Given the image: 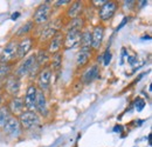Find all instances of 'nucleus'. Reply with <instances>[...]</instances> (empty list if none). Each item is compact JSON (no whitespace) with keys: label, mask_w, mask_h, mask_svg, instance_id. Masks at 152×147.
Masks as SVG:
<instances>
[{"label":"nucleus","mask_w":152,"mask_h":147,"mask_svg":"<svg viewBox=\"0 0 152 147\" xmlns=\"http://www.w3.org/2000/svg\"><path fill=\"white\" fill-rule=\"evenodd\" d=\"M62 21H63V19L56 18L52 20V21H48L46 25H43V27H42V30L40 31V34H39V41L45 44V42L49 41L58 32H61V28L63 26Z\"/></svg>","instance_id":"obj_1"},{"label":"nucleus","mask_w":152,"mask_h":147,"mask_svg":"<svg viewBox=\"0 0 152 147\" xmlns=\"http://www.w3.org/2000/svg\"><path fill=\"white\" fill-rule=\"evenodd\" d=\"M52 5L48 1H45L43 4H40L33 14V22L38 26H43L48 21H50L52 17Z\"/></svg>","instance_id":"obj_2"},{"label":"nucleus","mask_w":152,"mask_h":147,"mask_svg":"<svg viewBox=\"0 0 152 147\" xmlns=\"http://www.w3.org/2000/svg\"><path fill=\"white\" fill-rule=\"evenodd\" d=\"M18 120L22 129H32L39 126L40 115L35 111H23L18 117Z\"/></svg>","instance_id":"obj_3"},{"label":"nucleus","mask_w":152,"mask_h":147,"mask_svg":"<svg viewBox=\"0 0 152 147\" xmlns=\"http://www.w3.org/2000/svg\"><path fill=\"white\" fill-rule=\"evenodd\" d=\"M18 55V41L17 40H11L6 47L2 50L0 53V64H10L12 65L17 59Z\"/></svg>","instance_id":"obj_4"},{"label":"nucleus","mask_w":152,"mask_h":147,"mask_svg":"<svg viewBox=\"0 0 152 147\" xmlns=\"http://www.w3.org/2000/svg\"><path fill=\"white\" fill-rule=\"evenodd\" d=\"M37 60H35V53H32V54L27 55L25 59L21 60V62L19 64V66L17 67L14 75H17L18 78H23L26 75H28V73L31 72V70L33 68V66L35 65Z\"/></svg>","instance_id":"obj_5"},{"label":"nucleus","mask_w":152,"mask_h":147,"mask_svg":"<svg viewBox=\"0 0 152 147\" xmlns=\"http://www.w3.org/2000/svg\"><path fill=\"white\" fill-rule=\"evenodd\" d=\"M52 75H53V71L50 70L49 66L47 67H43L40 70L38 75V84H37V87H38L39 91H47L49 88V85H50V81H52Z\"/></svg>","instance_id":"obj_6"},{"label":"nucleus","mask_w":152,"mask_h":147,"mask_svg":"<svg viewBox=\"0 0 152 147\" xmlns=\"http://www.w3.org/2000/svg\"><path fill=\"white\" fill-rule=\"evenodd\" d=\"M2 133L7 137H11V138H17L21 134V126H20V122L18 120V118L15 117H11L7 122L5 124V126L1 128Z\"/></svg>","instance_id":"obj_7"},{"label":"nucleus","mask_w":152,"mask_h":147,"mask_svg":"<svg viewBox=\"0 0 152 147\" xmlns=\"http://www.w3.org/2000/svg\"><path fill=\"white\" fill-rule=\"evenodd\" d=\"M118 8V4L116 1H105L98 10V18L101 21H109L113 18Z\"/></svg>","instance_id":"obj_8"},{"label":"nucleus","mask_w":152,"mask_h":147,"mask_svg":"<svg viewBox=\"0 0 152 147\" xmlns=\"http://www.w3.org/2000/svg\"><path fill=\"white\" fill-rule=\"evenodd\" d=\"M81 32L82 31H67L63 33V50L68 51L72 48H75L80 45L81 40Z\"/></svg>","instance_id":"obj_9"},{"label":"nucleus","mask_w":152,"mask_h":147,"mask_svg":"<svg viewBox=\"0 0 152 147\" xmlns=\"http://www.w3.org/2000/svg\"><path fill=\"white\" fill-rule=\"evenodd\" d=\"M4 88H5V92L7 93L8 95H11V98L12 97H18L20 92V88H21V80H20V78H18L14 74H11L6 79Z\"/></svg>","instance_id":"obj_10"},{"label":"nucleus","mask_w":152,"mask_h":147,"mask_svg":"<svg viewBox=\"0 0 152 147\" xmlns=\"http://www.w3.org/2000/svg\"><path fill=\"white\" fill-rule=\"evenodd\" d=\"M37 93H38L37 85L31 84L27 87L26 93H25V97H23V104H25V110L26 111H35Z\"/></svg>","instance_id":"obj_11"},{"label":"nucleus","mask_w":152,"mask_h":147,"mask_svg":"<svg viewBox=\"0 0 152 147\" xmlns=\"http://www.w3.org/2000/svg\"><path fill=\"white\" fill-rule=\"evenodd\" d=\"M6 106L10 111L11 115L15 117V118H18L23 111H26L25 110V104H23V98L19 97V95L18 97H12Z\"/></svg>","instance_id":"obj_12"},{"label":"nucleus","mask_w":152,"mask_h":147,"mask_svg":"<svg viewBox=\"0 0 152 147\" xmlns=\"http://www.w3.org/2000/svg\"><path fill=\"white\" fill-rule=\"evenodd\" d=\"M33 47V38L26 37L22 38L20 41H18V55L17 59L22 60L26 58V55L29 53V51Z\"/></svg>","instance_id":"obj_13"},{"label":"nucleus","mask_w":152,"mask_h":147,"mask_svg":"<svg viewBox=\"0 0 152 147\" xmlns=\"http://www.w3.org/2000/svg\"><path fill=\"white\" fill-rule=\"evenodd\" d=\"M91 59V48H81L76 54V68L82 70L84 68Z\"/></svg>","instance_id":"obj_14"},{"label":"nucleus","mask_w":152,"mask_h":147,"mask_svg":"<svg viewBox=\"0 0 152 147\" xmlns=\"http://www.w3.org/2000/svg\"><path fill=\"white\" fill-rule=\"evenodd\" d=\"M104 38V26L103 25H97L95 28L91 31V50H99L102 41Z\"/></svg>","instance_id":"obj_15"},{"label":"nucleus","mask_w":152,"mask_h":147,"mask_svg":"<svg viewBox=\"0 0 152 147\" xmlns=\"http://www.w3.org/2000/svg\"><path fill=\"white\" fill-rule=\"evenodd\" d=\"M63 45V33L58 32L48 41V46H47V52L50 55L55 54L57 52H61V47Z\"/></svg>","instance_id":"obj_16"},{"label":"nucleus","mask_w":152,"mask_h":147,"mask_svg":"<svg viewBox=\"0 0 152 147\" xmlns=\"http://www.w3.org/2000/svg\"><path fill=\"white\" fill-rule=\"evenodd\" d=\"M98 74H99V66L95 64V65H93V66H90L89 68H87L83 74H82V76H81V81L83 82V84H90V82H93L95 79L98 78Z\"/></svg>","instance_id":"obj_17"},{"label":"nucleus","mask_w":152,"mask_h":147,"mask_svg":"<svg viewBox=\"0 0 152 147\" xmlns=\"http://www.w3.org/2000/svg\"><path fill=\"white\" fill-rule=\"evenodd\" d=\"M47 99L46 94L42 91H39L37 93V100H35V112L39 115H47Z\"/></svg>","instance_id":"obj_18"},{"label":"nucleus","mask_w":152,"mask_h":147,"mask_svg":"<svg viewBox=\"0 0 152 147\" xmlns=\"http://www.w3.org/2000/svg\"><path fill=\"white\" fill-rule=\"evenodd\" d=\"M83 12V2L82 1H73L69 4L68 10L66 11V16L69 19L77 18Z\"/></svg>","instance_id":"obj_19"},{"label":"nucleus","mask_w":152,"mask_h":147,"mask_svg":"<svg viewBox=\"0 0 152 147\" xmlns=\"http://www.w3.org/2000/svg\"><path fill=\"white\" fill-rule=\"evenodd\" d=\"M86 25V21L82 17H77V18L70 19L67 24H66V32L67 31H83Z\"/></svg>","instance_id":"obj_20"},{"label":"nucleus","mask_w":152,"mask_h":147,"mask_svg":"<svg viewBox=\"0 0 152 147\" xmlns=\"http://www.w3.org/2000/svg\"><path fill=\"white\" fill-rule=\"evenodd\" d=\"M34 28H35V24L33 22V20H29V21L25 22L23 25H21L19 28H18V31L15 33V37L17 38L28 37V34H31Z\"/></svg>","instance_id":"obj_21"},{"label":"nucleus","mask_w":152,"mask_h":147,"mask_svg":"<svg viewBox=\"0 0 152 147\" xmlns=\"http://www.w3.org/2000/svg\"><path fill=\"white\" fill-rule=\"evenodd\" d=\"M35 60H37V64L41 68L43 67H47L49 61H50V54L47 52V50H39L38 53H35Z\"/></svg>","instance_id":"obj_22"},{"label":"nucleus","mask_w":152,"mask_h":147,"mask_svg":"<svg viewBox=\"0 0 152 147\" xmlns=\"http://www.w3.org/2000/svg\"><path fill=\"white\" fill-rule=\"evenodd\" d=\"M81 48H91V31L83 30L81 32V40H80Z\"/></svg>","instance_id":"obj_23"},{"label":"nucleus","mask_w":152,"mask_h":147,"mask_svg":"<svg viewBox=\"0 0 152 147\" xmlns=\"http://www.w3.org/2000/svg\"><path fill=\"white\" fill-rule=\"evenodd\" d=\"M62 60H63V54L62 52H57L55 54L52 55L50 58V70L52 71H60L62 67Z\"/></svg>","instance_id":"obj_24"},{"label":"nucleus","mask_w":152,"mask_h":147,"mask_svg":"<svg viewBox=\"0 0 152 147\" xmlns=\"http://www.w3.org/2000/svg\"><path fill=\"white\" fill-rule=\"evenodd\" d=\"M11 117H12V115H11V113H10V111H8L6 105L0 106V129L5 126V124L7 122V120H8Z\"/></svg>","instance_id":"obj_25"},{"label":"nucleus","mask_w":152,"mask_h":147,"mask_svg":"<svg viewBox=\"0 0 152 147\" xmlns=\"http://www.w3.org/2000/svg\"><path fill=\"white\" fill-rule=\"evenodd\" d=\"M12 66L10 64H0V81L6 80L12 74Z\"/></svg>","instance_id":"obj_26"},{"label":"nucleus","mask_w":152,"mask_h":147,"mask_svg":"<svg viewBox=\"0 0 152 147\" xmlns=\"http://www.w3.org/2000/svg\"><path fill=\"white\" fill-rule=\"evenodd\" d=\"M111 52L109 51V50H107L104 53H103V59H102V61H103V64H104V66H109V64H110V61H111Z\"/></svg>","instance_id":"obj_27"},{"label":"nucleus","mask_w":152,"mask_h":147,"mask_svg":"<svg viewBox=\"0 0 152 147\" xmlns=\"http://www.w3.org/2000/svg\"><path fill=\"white\" fill-rule=\"evenodd\" d=\"M134 107H136V110L138 111V112H140L145 107V101L142 98H137L136 101H134Z\"/></svg>","instance_id":"obj_28"},{"label":"nucleus","mask_w":152,"mask_h":147,"mask_svg":"<svg viewBox=\"0 0 152 147\" xmlns=\"http://www.w3.org/2000/svg\"><path fill=\"white\" fill-rule=\"evenodd\" d=\"M72 1H69V0H60V1H55L54 4H53V6L54 7H60V6H63V5H69Z\"/></svg>","instance_id":"obj_29"},{"label":"nucleus","mask_w":152,"mask_h":147,"mask_svg":"<svg viewBox=\"0 0 152 147\" xmlns=\"http://www.w3.org/2000/svg\"><path fill=\"white\" fill-rule=\"evenodd\" d=\"M128 21H129V18H128V17H125V18L123 19V20H122V22H121V25H119V26L117 27V30H116V31H118V30H121V28H122V27H123V26H124V25H125V24H126Z\"/></svg>","instance_id":"obj_30"},{"label":"nucleus","mask_w":152,"mask_h":147,"mask_svg":"<svg viewBox=\"0 0 152 147\" xmlns=\"http://www.w3.org/2000/svg\"><path fill=\"white\" fill-rule=\"evenodd\" d=\"M105 1H107V0H99V1H96V0H94V1H91V2H93L95 6H99V7H101L103 4H105Z\"/></svg>","instance_id":"obj_31"},{"label":"nucleus","mask_w":152,"mask_h":147,"mask_svg":"<svg viewBox=\"0 0 152 147\" xmlns=\"http://www.w3.org/2000/svg\"><path fill=\"white\" fill-rule=\"evenodd\" d=\"M122 131H123V127H122L121 125L116 126V127L114 128V132H118V133H122Z\"/></svg>","instance_id":"obj_32"},{"label":"nucleus","mask_w":152,"mask_h":147,"mask_svg":"<svg viewBox=\"0 0 152 147\" xmlns=\"http://www.w3.org/2000/svg\"><path fill=\"white\" fill-rule=\"evenodd\" d=\"M19 17H20V13L19 12H15V13H13V14H12L11 19H12V20H15V19H18Z\"/></svg>","instance_id":"obj_33"},{"label":"nucleus","mask_w":152,"mask_h":147,"mask_svg":"<svg viewBox=\"0 0 152 147\" xmlns=\"http://www.w3.org/2000/svg\"><path fill=\"white\" fill-rule=\"evenodd\" d=\"M148 140H149V145H152V141H151V134H149V138H148Z\"/></svg>","instance_id":"obj_34"},{"label":"nucleus","mask_w":152,"mask_h":147,"mask_svg":"<svg viewBox=\"0 0 152 147\" xmlns=\"http://www.w3.org/2000/svg\"><path fill=\"white\" fill-rule=\"evenodd\" d=\"M1 102H2V95L0 94V106H1Z\"/></svg>","instance_id":"obj_35"}]
</instances>
